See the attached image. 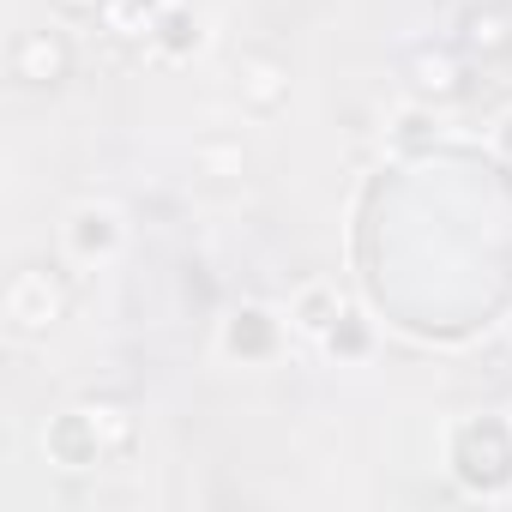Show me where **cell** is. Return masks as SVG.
<instances>
[{
    "label": "cell",
    "mask_w": 512,
    "mask_h": 512,
    "mask_svg": "<svg viewBox=\"0 0 512 512\" xmlns=\"http://www.w3.org/2000/svg\"><path fill=\"white\" fill-rule=\"evenodd\" d=\"M446 476L470 500H512V416H452L440 440Z\"/></svg>",
    "instance_id": "cell-1"
},
{
    "label": "cell",
    "mask_w": 512,
    "mask_h": 512,
    "mask_svg": "<svg viewBox=\"0 0 512 512\" xmlns=\"http://www.w3.org/2000/svg\"><path fill=\"white\" fill-rule=\"evenodd\" d=\"M67 308H73V290H67V278L55 266H19L7 278V296H0V320H7V332L25 338V344L49 338L67 320Z\"/></svg>",
    "instance_id": "cell-2"
},
{
    "label": "cell",
    "mask_w": 512,
    "mask_h": 512,
    "mask_svg": "<svg viewBox=\"0 0 512 512\" xmlns=\"http://www.w3.org/2000/svg\"><path fill=\"white\" fill-rule=\"evenodd\" d=\"M61 253L79 272H103L127 253V211L115 199H79L61 217Z\"/></svg>",
    "instance_id": "cell-3"
},
{
    "label": "cell",
    "mask_w": 512,
    "mask_h": 512,
    "mask_svg": "<svg viewBox=\"0 0 512 512\" xmlns=\"http://www.w3.org/2000/svg\"><path fill=\"white\" fill-rule=\"evenodd\" d=\"M284 338H290V320L266 302H235L217 326V350L241 368H266L284 356Z\"/></svg>",
    "instance_id": "cell-4"
},
{
    "label": "cell",
    "mask_w": 512,
    "mask_h": 512,
    "mask_svg": "<svg viewBox=\"0 0 512 512\" xmlns=\"http://www.w3.org/2000/svg\"><path fill=\"white\" fill-rule=\"evenodd\" d=\"M290 97H296V79H290V61H284V55L247 49V55L235 61V103H241V115L278 121V115L290 109Z\"/></svg>",
    "instance_id": "cell-5"
},
{
    "label": "cell",
    "mask_w": 512,
    "mask_h": 512,
    "mask_svg": "<svg viewBox=\"0 0 512 512\" xmlns=\"http://www.w3.org/2000/svg\"><path fill=\"white\" fill-rule=\"evenodd\" d=\"M43 458H49L55 470H67V476H85V470L109 464V446H103V434H97L91 404H67V410H55V416L43 422Z\"/></svg>",
    "instance_id": "cell-6"
},
{
    "label": "cell",
    "mask_w": 512,
    "mask_h": 512,
    "mask_svg": "<svg viewBox=\"0 0 512 512\" xmlns=\"http://www.w3.org/2000/svg\"><path fill=\"white\" fill-rule=\"evenodd\" d=\"M13 79L31 91H61L73 79V37L61 25H31L13 37Z\"/></svg>",
    "instance_id": "cell-7"
},
{
    "label": "cell",
    "mask_w": 512,
    "mask_h": 512,
    "mask_svg": "<svg viewBox=\"0 0 512 512\" xmlns=\"http://www.w3.org/2000/svg\"><path fill=\"white\" fill-rule=\"evenodd\" d=\"M199 49H205V13L193 7V0H169L163 19H157V31L145 37V55L163 61V67H181V61H193Z\"/></svg>",
    "instance_id": "cell-8"
},
{
    "label": "cell",
    "mask_w": 512,
    "mask_h": 512,
    "mask_svg": "<svg viewBox=\"0 0 512 512\" xmlns=\"http://www.w3.org/2000/svg\"><path fill=\"white\" fill-rule=\"evenodd\" d=\"M344 314H350V296H344L332 278H308V284L290 296V332L308 338V344H320Z\"/></svg>",
    "instance_id": "cell-9"
},
{
    "label": "cell",
    "mask_w": 512,
    "mask_h": 512,
    "mask_svg": "<svg viewBox=\"0 0 512 512\" xmlns=\"http://www.w3.org/2000/svg\"><path fill=\"white\" fill-rule=\"evenodd\" d=\"M404 79H410V97L416 103H452L458 91H464V61L452 55V49H416L410 55V67H404Z\"/></svg>",
    "instance_id": "cell-10"
},
{
    "label": "cell",
    "mask_w": 512,
    "mask_h": 512,
    "mask_svg": "<svg viewBox=\"0 0 512 512\" xmlns=\"http://www.w3.org/2000/svg\"><path fill=\"white\" fill-rule=\"evenodd\" d=\"M163 7H169V0H103L97 25H103L109 43H139V49H145V37L157 31Z\"/></svg>",
    "instance_id": "cell-11"
},
{
    "label": "cell",
    "mask_w": 512,
    "mask_h": 512,
    "mask_svg": "<svg viewBox=\"0 0 512 512\" xmlns=\"http://www.w3.org/2000/svg\"><path fill=\"white\" fill-rule=\"evenodd\" d=\"M464 49H470L476 61L512 55V13H506V7H470V13H464Z\"/></svg>",
    "instance_id": "cell-12"
},
{
    "label": "cell",
    "mask_w": 512,
    "mask_h": 512,
    "mask_svg": "<svg viewBox=\"0 0 512 512\" xmlns=\"http://www.w3.org/2000/svg\"><path fill=\"white\" fill-rule=\"evenodd\" d=\"M85 404H91V416H97V434H103L109 458H127V452L139 446V416H133L121 398H85Z\"/></svg>",
    "instance_id": "cell-13"
},
{
    "label": "cell",
    "mask_w": 512,
    "mask_h": 512,
    "mask_svg": "<svg viewBox=\"0 0 512 512\" xmlns=\"http://www.w3.org/2000/svg\"><path fill=\"white\" fill-rule=\"evenodd\" d=\"M320 350H326L332 362H362V356L374 350V332H368V320L350 308V314H344V320H338V326L320 338Z\"/></svg>",
    "instance_id": "cell-14"
},
{
    "label": "cell",
    "mask_w": 512,
    "mask_h": 512,
    "mask_svg": "<svg viewBox=\"0 0 512 512\" xmlns=\"http://www.w3.org/2000/svg\"><path fill=\"white\" fill-rule=\"evenodd\" d=\"M193 157H199V169H205V175H217V181H241V175L253 169V157H247V145H241V139H205Z\"/></svg>",
    "instance_id": "cell-15"
},
{
    "label": "cell",
    "mask_w": 512,
    "mask_h": 512,
    "mask_svg": "<svg viewBox=\"0 0 512 512\" xmlns=\"http://www.w3.org/2000/svg\"><path fill=\"white\" fill-rule=\"evenodd\" d=\"M49 7H55L61 19H97V13H103V0H49Z\"/></svg>",
    "instance_id": "cell-16"
},
{
    "label": "cell",
    "mask_w": 512,
    "mask_h": 512,
    "mask_svg": "<svg viewBox=\"0 0 512 512\" xmlns=\"http://www.w3.org/2000/svg\"><path fill=\"white\" fill-rule=\"evenodd\" d=\"M494 151H500V157L512 163V109H506V115L494 121Z\"/></svg>",
    "instance_id": "cell-17"
},
{
    "label": "cell",
    "mask_w": 512,
    "mask_h": 512,
    "mask_svg": "<svg viewBox=\"0 0 512 512\" xmlns=\"http://www.w3.org/2000/svg\"><path fill=\"white\" fill-rule=\"evenodd\" d=\"M506 416H512V410H506Z\"/></svg>",
    "instance_id": "cell-18"
}]
</instances>
